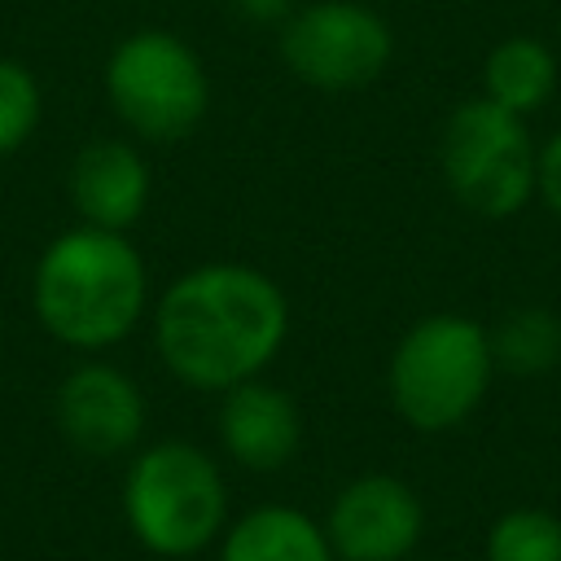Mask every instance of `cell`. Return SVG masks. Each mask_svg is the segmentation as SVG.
I'll use <instances>...</instances> for the list:
<instances>
[{
    "label": "cell",
    "mask_w": 561,
    "mask_h": 561,
    "mask_svg": "<svg viewBox=\"0 0 561 561\" xmlns=\"http://www.w3.org/2000/svg\"><path fill=\"white\" fill-rule=\"evenodd\" d=\"M289 337L285 289L250 263H202L153 307V346L188 390H232L259 377Z\"/></svg>",
    "instance_id": "6da1fadb"
},
{
    "label": "cell",
    "mask_w": 561,
    "mask_h": 561,
    "mask_svg": "<svg viewBox=\"0 0 561 561\" xmlns=\"http://www.w3.org/2000/svg\"><path fill=\"white\" fill-rule=\"evenodd\" d=\"M149 267L127 232L75 224L35 259L31 307L48 337L70 351L118 346L145 316Z\"/></svg>",
    "instance_id": "7a4b0ae2"
},
{
    "label": "cell",
    "mask_w": 561,
    "mask_h": 561,
    "mask_svg": "<svg viewBox=\"0 0 561 561\" xmlns=\"http://www.w3.org/2000/svg\"><path fill=\"white\" fill-rule=\"evenodd\" d=\"M123 517L131 539L167 561L206 552L228 522V486L206 447L162 438L131 456L123 473Z\"/></svg>",
    "instance_id": "3957f363"
},
{
    "label": "cell",
    "mask_w": 561,
    "mask_h": 561,
    "mask_svg": "<svg viewBox=\"0 0 561 561\" xmlns=\"http://www.w3.org/2000/svg\"><path fill=\"white\" fill-rule=\"evenodd\" d=\"M491 377H495V355L486 324L456 311L421 316L394 342L386 364L390 403L421 434H443L465 425L482 408Z\"/></svg>",
    "instance_id": "277c9868"
},
{
    "label": "cell",
    "mask_w": 561,
    "mask_h": 561,
    "mask_svg": "<svg viewBox=\"0 0 561 561\" xmlns=\"http://www.w3.org/2000/svg\"><path fill=\"white\" fill-rule=\"evenodd\" d=\"M105 96L131 136L175 145L210 114V75L188 39L145 26L114 44L105 61Z\"/></svg>",
    "instance_id": "5b68a950"
},
{
    "label": "cell",
    "mask_w": 561,
    "mask_h": 561,
    "mask_svg": "<svg viewBox=\"0 0 561 561\" xmlns=\"http://www.w3.org/2000/svg\"><path fill=\"white\" fill-rule=\"evenodd\" d=\"M535 153L526 118L486 96L460 101L438 136L443 184L478 219H508L535 202Z\"/></svg>",
    "instance_id": "8992f818"
},
{
    "label": "cell",
    "mask_w": 561,
    "mask_h": 561,
    "mask_svg": "<svg viewBox=\"0 0 561 561\" xmlns=\"http://www.w3.org/2000/svg\"><path fill=\"white\" fill-rule=\"evenodd\" d=\"M276 53L307 88L355 92L386 75L394 57V31L364 0H311L280 22Z\"/></svg>",
    "instance_id": "52a82bcc"
},
{
    "label": "cell",
    "mask_w": 561,
    "mask_h": 561,
    "mask_svg": "<svg viewBox=\"0 0 561 561\" xmlns=\"http://www.w3.org/2000/svg\"><path fill=\"white\" fill-rule=\"evenodd\" d=\"M425 530L421 495L394 473L351 478L324 517V535L337 561H403Z\"/></svg>",
    "instance_id": "ba28073f"
},
{
    "label": "cell",
    "mask_w": 561,
    "mask_h": 561,
    "mask_svg": "<svg viewBox=\"0 0 561 561\" xmlns=\"http://www.w3.org/2000/svg\"><path fill=\"white\" fill-rule=\"evenodd\" d=\"M53 412H57L61 438L75 451L96 456V460L131 451L145 434V394H140V386L105 359L75 364L57 386Z\"/></svg>",
    "instance_id": "9c48e42d"
},
{
    "label": "cell",
    "mask_w": 561,
    "mask_h": 561,
    "mask_svg": "<svg viewBox=\"0 0 561 561\" xmlns=\"http://www.w3.org/2000/svg\"><path fill=\"white\" fill-rule=\"evenodd\" d=\"M79 224L127 232L149 206V162L131 140H88L66 175Z\"/></svg>",
    "instance_id": "30bf717a"
},
{
    "label": "cell",
    "mask_w": 561,
    "mask_h": 561,
    "mask_svg": "<svg viewBox=\"0 0 561 561\" xmlns=\"http://www.w3.org/2000/svg\"><path fill=\"white\" fill-rule=\"evenodd\" d=\"M219 443L250 473L285 469L302 443V416H298L294 394L263 377H250V381L224 390Z\"/></svg>",
    "instance_id": "8fae6325"
},
{
    "label": "cell",
    "mask_w": 561,
    "mask_h": 561,
    "mask_svg": "<svg viewBox=\"0 0 561 561\" xmlns=\"http://www.w3.org/2000/svg\"><path fill=\"white\" fill-rule=\"evenodd\" d=\"M219 561H337L324 526L294 504H259L237 517L219 543Z\"/></svg>",
    "instance_id": "7c38bea8"
},
{
    "label": "cell",
    "mask_w": 561,
    "mask_h": 561,
    "mask_svg": "<svg viewBox=\"0 0 561 561\" xmlns=\"http://www.w3.org/2000/svg\"><path fill=\"white\" fill-rule=\"evenodd\" d=\"M557 57L535 35H504L482 61V96L508 114L530 118L557 92Z\"/></svg>",
    "instance_id": "4fadbf2b"
},
{
    "label": "cell",
    "mask_w": 561,
    "mask_h": 561,
    "mask_svg": "<svg viewBox=\"0 0 561 561\" xmlns=\"http://www.w3.org/2000/svg\"><path fill=\"white\" fill-rule=\"evenodd\" d=\"M491 333L495 373L539 377L561 364V316L548 307H513Z\"/></svg>",
    "instance_id": "5bb4252c"
},
{
    "label": "cell",
    "mask_w": 561,
    "mask_h": 561,
    "mask_svg": "<svg viewBox=\"0 0 561 561\" xmlns=\"http://www.w3.org/2000/svg\"><path fill=\"white\" fill-rule=\"evenodd\" d=\"M486 561H561V517L548 508H508L486 530Z\"/></svg>",
    "instance_id": "9a60e30c"
},
{
    "label": "cell",
    "mask_w": 561,
    "mask_h": 561,
    "mask_svg": "<svg viewBox=\"0 0 561 561\" xmlns=\"http://www.w3.org/2000/svg\"><path fill=\"white\" fill-rule=\"evenodd\" d=\"M44 114V92L39 79L18 61V57H0V158L18 153Z\"/></svg>",
    "instance_id": "2e32d148"
},
{
    "label": "cell",
    "mask_w": 561,
    "mask_h": 561,
    "mask_svg": "<svg viewBox=\"0 0 561 561\" xmlns=\"http://www.w3.org/2000/svg\"><path fill=\"white\" fill-rule=\"evenodd\" d=\"M535 197L561 219V127L535 153Z\"/></svg>",
    "instance_id": "e0dca14e"
},
{
    "label": "cell",
    "mask_w": 561,
    "mask_h": 561,
    "mask_svg": "<svg viewBox=\"0 0 561 561\" xmlns=\"http://www.w3.org/2000/svg\"><path fill=\"white\" fill-rule=\"evenodd\" d=\"M228 9L245 22H259V26H272V22H285L298 4L294 0H228Z\"/></svg>",
    "instance_id": "ac0fdd59"
}]
</instances>
